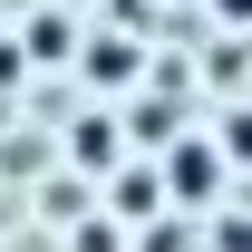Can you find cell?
<instances>
[{"label":"cell","mask_w":252,"mask_h":252,"mask_svg":"<svg viewBox=\"0 0 252 252\" xmlns=\"http://www.w3.org/2000/svg\"><path fill=\"white\" fill-rule=\"evenodd\" d=\"M223 146H204V136H194V146H175V156H165V194H175V204H204V194L223 185Z\"/></svg>","instance_id":"1"},{"label":"cell","mask_w":252,"mask_h":252,"mask_svg":"<svg viewBox=\"0 0 252 252\" xmlns=\"http://www.w3.org/2000/svg\"><path fill=\"white\" fill-rule=\"evenodd\" d=\"M156 204H165V175H126V185H117V214L126 223H146Z\"/></svg>","instance_id":"2"},{"label":"cell","mask_w":252,"mask_h":252,"mask_svg":"<svg viewBox=\"0 0 252 252\" xmlns=\"http://www.w3.org/2000/svg\"><path fill=\"white\" fill-rule=\"evenodd\" d=\"M223 156H233V165H252V107H243L233 126H223Z\"/></svg>","instance_id":"3"},{"label":"cell","mask_w":252,"mask_h":252,"mask_svg":"<svg viewBox=\"0 0 252 252\" xmlns=\"http://www.w3.org/2000/svg\"><path fill=\"white\" fill-rule=\"evenodd\" d=\"M223 20H252V0H223Z\"/></svg>","instance_id":"4"}]
</instances>
